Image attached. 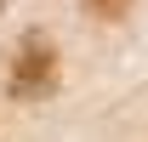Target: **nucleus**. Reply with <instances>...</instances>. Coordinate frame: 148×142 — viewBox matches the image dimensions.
<instances>
[{
  "instance_id": "1",
  "label": "nucleus",
  "mask_w": 148,
  "mask_h": 142,
  "mask_svg": "<svg viewBox=\"0 0 148 142\" xmlns=\"http://www.w3.org/2000/svg\"><path fill=\"white\" fill-rule=\"evenodd\" d=\"M46 85H51V46H46V34H29L23 40V63L12 68V91L17 97H34Z\"/></svg>"
},
{
  "instance_id": "2",
  "label": "nucleus",
  "mask_w": 148,
  "mask_h": 142,
  "mask_svg": "<svg viewBox=\"0 0 148 142\" xmlns=\"http://www.w3.org/2000/svg\"><path fill=\"white\" fill-rule=\"evenodd\" d=\"M86 6H91V12H97V17H120V12H125V6H131V0H86Z\"/></svg>"
}]
</instances>
